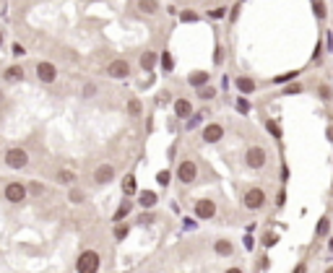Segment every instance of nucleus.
Returning <instances> with one entry per match:
<instances>
[{
    "label": "nucleus",
    "mask_w": 333,
    "mask_h": 273,
    "mask_svg": "<svg viewBox=\"0 0 333 273\" xmlns=\"http://www.w3.org/2000/svg\"><path fill=\"white\" fill-rule=\"evenodd\" d=\"M102 266V258L97 250H84L81 255L76 258V273H97Z\"/></svg>",
    "instance_id": "1"
},
{
    "label": "nucleus",
    "mask_w": 333,
    "mask_h": 273,
    "mask_svg": "<svg viewBox=\"0 0 333 273\" xmlns=\"http://www.w3.org/2000/svg\"><path fill=\"white\" fill-rule=\"evenodd\" d=\"M3 162L10 169H24L29 164V154H26V149H21V146H10V149L5 151V156H3Z\"/></svg>",
    "instance_id": "2"
},
{
    "label": "nucleus",
    "mask_w": 333,
    "mask_h": 273,
    "mask_svg": "<svg viewBox=\"0 0 333 273\" xmlns=\"http://www.w3.org/2000/svg\"><path fill=\"white\" fill-rule=\"evenodd\" d=\"M26 195H29V192H26V185H24V182H8V185L3 187V198L8 200V203H16V206H18V203H24L26 200Z\"/></svg>",
    "instance_id": "3"
},
{
    "label": "nucleus",
    "mask_w": 333,
    "mask_h": 273,
    "mask_svg": "<svg viewBox=\"0 0 333 273\" xmlns=\"http://www.w3.org/2000/svg\"><path fill=\"white\" fill-rule=\"evenodd\" d=\"M266 162H268V154H266V149H260V146H250L245 151V164L250 169H263Z\"/></svg>",
    "instance_id": "4"
},
{
    "label": "nucleus",
    "mask_w": 333,
    "mask_h": 273,
    "mask_svg": "<svg viewBox=\"0 0 333 273\" xmlns=\"http://www.w3.org/2000/svg\"><path fill=\"white\" fill-rule=\"evenodd\" d=\"M107 76L110 78H117V81H122V78L130 76V63L125 58H114L110 65H107Z\"/></svg>",
    "instance_id": "5"
},
{
    "label": "nucleus",
    "mask_w": 333,
    "mask_h": 273,
    "mask_svg": "<svg viewBox=\"0 0 333 273\" xmlns=\"http://www.w3.org/2000/svg\"><path fill=\"white\" fill-rule=\"evenodd\" d=\"M195 177H198V167H195V162H190V159L180 162V167H177V180L185 182V185H190V182H195Z\"/></svg>",
    "instance_id": "6"
},
{
    "label": "nucleus",
    "mask_w": 333,
    "mask_h": 273,
    "mask_svg": "<svg viewBox=\"0 0 333 273\" xmlns=\"http://www.w3.org/2000/svg\"><path fill=\"white\" fill-rule=\"evenodd\" d=\"M245 206H247L250 211L263 208V206H266V192H263L260 187H250V190L245 192Z\"/></svg>",
    "instance_id": "7"
},
{
    "label": "nucleus",
    "mask_w": 333,
    "mask_h": 273,
    "mask_svg": "<svg viewBox=\"0 0 333 273\" xmlns=\"http://www.w3.org/2000/svg\"><path fill=\"white\" fill-rule=\"evenodd\" d=\"M37 78H39L42 84H55V78H57V68H55L50 60L37 63Z\"/></svg>",
    "instance_id": "8"
},
{
    "label": "nucleus",
    "mask_w": 333,
    "mask_h": 273,
    "mask_svg": "<svg viewBox=\"0 0 333 273\" xmlns=\"http://www.w3.org/2000/svg\"><path fill=\"white\" fill-rule=\"evenodd\" d=\"M224 138V125H219V122H209L203 128V141L206 143H219Z\"/></svg>",
    "instance_id": "9"
},
{
    "label": "nucleus",
    "mask_w": 333,
    "mask_h": 273,
    "mask_svg": "<svg viewBox=\"0 0 333 273\" xmlns=\"http://www.w3.org/2000/svg\"><path fill=\"white\" fill-rule=\"evenodd\" d=\"M195 216H198V219H214V216H216V203L209 200V198L198 200V203H195Z\"/></svg>",
    "instance_id": "10"
},
{
    "label": "nucleus",
    "mask_w": 333,
    "mask_h": 273,
    "mask_svg": "<svg viewBox=\"0 0 333 273\" xmlns=\"http://www.w3.org/2000/svg\"><path fill=\"white\" fill-rule=\"evenodd\" d=\"M114 180V167L112 164H99L94 169V182L97 185H107V182Z\"/></svg>",
    "instance_id": "11"
},
{
    "label": "nucleus",
    "mask_w": 333,
    "mask_h": 273,
    "mask_svg": "<svg viewBox=\"0 0 333 273\" xmlns=\"http://www.w3.org/2000/svg\"><path fill=\"white\" fill-rule=\"evenodd\" d=\"M175 115L180 120H190L193 117V104H190L188 96H177L175 99Z\"/></svg>",
    "instance_id": "12"
},
{
    "label": "nucleus",
    "mask_w": 333,
    "mask_h": 273,
    "mask_svg": "<svg viewBox=\"0 0 333 273\" xmlns=\"http://www.w3.org/2000/svg\"><path fill=\"white\" fill-rule=\"evenodd\" d=\"M234 86H237V91L242 96H247V94H252V91H255V81H252L250 76H237L234 78Z\"/></svg>",
    "instance_id": "13"
},
{
    "label": "nucleus",
    "mask_w": 333,
    "mask_h": 273,
    "mask_svg": "<svg viewBox=\"0 0 333 273\" xmlns=\"http://www.w3.org/2000/svg\"><path fill=\"white\" fill-rule=\"evenodd\" d=\"M3 78L8 84H18V81H24V68L21 65H8L5 71H3Z\"/></svg>",
    "instance_id": "14"
},
{
    "label": "nucleus",
    "mask_w": 333,
    "mask_h": 273,
    "mask_svg": "<svg viewBox=\"0 0 333 273\" xmlns=\"http://www.w3.org/2000/svg\"><path fill=\"white\" fill-rule=\"evenodd\" d=\"M209 71H193L190 76H188V84L190 86H195V89H203V86H209Z\"/></svg>",
    "instance_id": "15"
},
{
    "label": "nucleus",
    "mask_w": 333,
    "mask_h": 273,
    "mask_svg": "<svg viewBox=\"0 0 333 273\" xmlns=\"http://www.w3.org/2000/svg\"><path fill=\"white\" fill-rule=\"evenodd\" d=\"M156 200H159V198H156L154 190H141V192H138V206H141V208H154Z\"/></svg>",
    "instance_id": "16"
},
{
    "label": "nucleus",
    "mask_w": 333,
    "mask_h": 273,
    "mask_svg": "<svg viewBox=\"0 0 333 273\" xmlns=\"http://www.w3.org/2000/svg\"><path fill=\"white\" fill-rule=\"evenodd\" d=\"M159 63V55L156 52H151V50H146L143 55H141V60H138V65L143 68V71H151V68Z\"/></svg>",
    "instance_id": "17"
},
{
    "label": "nucleus",
    "mask_w": 333,
    "mask_h": 273,
    "mask_svg": "<svg viewBox=\"0 0 333 273\" xmlns=\"http://www.w3.org/2000/svg\"><path fill=\"white\" fill-rule=\"evenodd\" d=\"M138 10L146 13V16L159 13V0H138Z\"/></svg>",
    "instance_id": "18"
},
{
    "label": "nucleus",
    "mask_w": 333,
    "mask_h": 273,
    "mask_svg": "<svg viewBox=\"0 0 333 273\" xmlns=\"http://www.w3.org/2000/svg\"><path fill=\"white\" fill-rule=\"evenodd\" d=\"M214 250H216V255H232L234 253V247H232V242H229V240H216L214 242Z\"/></svg>",
    "instance_id": "19"
},
{
    "label": "nucleus",
    "mask_w": 333,
    "mask_h": 273,
    "mask_svg": "<svg viewBox=\"0 0 333 273\" xmlns=\"http://www.w3.org/2000/svg\"><path fill=\"white\" fill-rule=\"evenodd\" d=\"M130 211H133V203H130L128 198H125V200L120 203V208H117V211H114V216H112V219H114V221H117V224H120V221L125 219V216H128V213H130Z\"/></svg>",
    "instance_id": "20"
},
{
    "label": "nucleus",
    "mask_w": 333,
    "mask_h": 273,
    "mask_svg": "<svg viewBox=\"0 0 333 273\" xmlns=\"http://www.w3.org/2000/svg\"><path fill=\"white\" fill-rule=\"evenodd\" d=\"M125 109H128V115H130V117H141L143 101H141V99H128V107H125Z\"/></svg>",
    "instance_id": "21"
},
{
    "label": "nucleus",
    "mask_w": 333,
    "mask_h": 273,
    "mask_svg": "<svg viewBox=\"0 0 333 273\" xmlns=\"http://www.w3.org/2000/svg\"><path fill=\"white\" fill-rule=\"evenodd\" d=\"M159 63H162L164 73H172V71H175V58H172V52H169V50L159 55Z\"/></svg>",
    "instance_id": "22"
},
{
    "label": "nucleus",
    "mask_w": 333,
    "mask_h": 273,
    "mask_svg": "<svg viewBox=\"0 0 333 273\" xmlns=\"http://www.w3.org/2000/svg\"><path fill=\"white\" fill-rule=\"evenodd\" d=\"M57 182H60V185H76V172L60 169V172H57Z\"/></svg>",
    "instance_id": "23"
},
{
    "label": "nucleus",
    "mask_w": 333,
    "mask_h": 273,
    "mask_svg": "<svg viewBox=\"0 0 333 273\" xmlns=\"http://www.w3.org/2000/svg\"><path fill=\"white\" fill-rule=\"evenodd\" d=\"M135 187H138V185H135V177H133V175H125V180H122V192H125V198H130L133 192H135Z\"/></svg>",
    "instance_id": "24"
},
{
    "label": "nucleus",
    "mask_w": 333,
    "mask_h": 273,
    "mask_svg": "<svg viewBox=\"0 0 333 273\" xmlns=\"http://www.w3.org/2000/svg\"><path fill=\"white\" fill-rule=\"evenodd\" d=\"M26 192H29V195H34V198H39V195H44V185H42V182H29Z\"/></svg>",
    "instance_id": "25"
},
{
    "label": "nucleus",
    "mask_w": 333,
    "mask_h": 273,
    "mask_svg": "<svg viewBox=\"0 0 333 273\" xmlns=\"http://www.w3.org/2000/svg\"><path fill=\"white\" fill-rule=\"evenodd\" d=\"M130 232V226L128 224H114V240H125Z\"/></svg>",
    "instance_id": "26"
},
{
    "label": "nucleus",
    "mask_w": 333,
    "mask_h": 273,
    "mask_svg": "<svg viewBox=\"0 0 333 273\" xmlns=\"http://www.w3.org/2000/svg\"><path fill=\"white\" fill-rule=\"evenodd\" d=\"M300 76V71H292V73H281V76H276V78H271L273 84H289L292 78H297Z\"/></svg>",
    "instance_id": "27"
},
{
    "label": "nucleus",
    "mask_w": 333,
    "mask_h": 273,
    "mask_svg": "<svg viewBox=\"0 0 333 273\" xmlns=\"http://www.w3.org/2000/svg\"><path fill=\"white\" fill-rule=\"evenodd\" d=\"M84 190H78V187H71V192H68V200L71 203H84Z\"/></svg>",
    "instance_id": "28"
},
{
    "label": "nucleus",
    "mask_w": 333,
    "mask_h": 273,
    "mask_svg": "<svg viewBox=\"0 0 333 273\" xmlns=\"http://www.w3.org/2000/svg\"><path fill=\"white\" fill-rule=\"evenodd\" d=\"M328 229H331V219H328V216H323V219L318 221V237H326Z\"/></svg>",
    "instance_id": "29"
},
{
    "label": "nucleus",
    "mask_w": 333,
    "mask_h": 273,
    "mask_svg": "<svg viewBox=\"0 0 333 273\" xmlns=\"http://www.w3.org/2000/svg\"><path fill=\"white\" fill-rule=\"evenodd\" d=\"M169 180H172V172H169V169H162V172H156V182H159L162 187L169 185Z\"/></svg>",
    "instance_id": "30"
},
{
    "label": "nucleus",
    "mask_w": 333,
    "mask_h": 273,
    "mask_svg": "<svg viewBox=\"0 0 333 273\" xmlns=\"http://www.w3.org/2000/svg\"><path fill=\"white\" fill-rule=\"evenodd\" d=\"M313 8H315V18L323 21V18H326V5H323V0H313Z\"/></svg>",
    "instance_id": "31"
},
{
    "label": "nucleus",
    "mask_w": 333,
    "mask_h": 273,
    "mask_svg": "<svg viewBox=\"0 0 333 273\" xmlns=\"http://www.w3.org/2000/svg\"><path fill=\"white\" fill-rule=\"evenodd\" d=\"M198 18H201V16L195 13V10H182V13H180V21H185V24H195Z\"/></svg>",
    "instance_id": "32"
},
{
    "label": "nucleus",
    "mask_w": 333,
    "mask_h": 273,
    "mask_svg": "<svg viewBox=\"0 0 333 273\" xmlns=\"http://www.w3.org/2000/svg\"><path fill=\"white\" fill-rule=\"evenodd\" d=\"M198 96L209 101V99H214V96H216V89H214V86H203V89H198Z\"/></svg>",
    "instance_id": "33"
},
{
    "label": "nucleus",
    "mask_w": 333,
    "mask_h": 273,
    "mask_svg": "<svg viewBox=\"0 0 333 273\" xmlns=\"http://www.w3.org/2000/svg\"><path fill=\"white\" fill-rule=\"evenodd\" d=\"M237 112H239V115H250V101L245 96L237 99Z\"/></svg>",
    "instance_id": "34"
},
{
    "label": "nucleus",
    "mask_w": 333,
    "mask_h": 273,
    "mask_svg": "<svg viewBox=\"0 0 333 273\" xmlns=\"http://www.w3.org/2000/svg\"><path fill=\"white\" fill-rule=\"evenodd\" d=\"M266 128H268V133L273 135V138H281V128H279V122H276V120H268V122H266Z\"/></svg>",
    "instance_id": "35"
},
{
    "label": "nucleus",
    "mask_w": 333,
    "mask_h": 273,
    "mask_svg": "<svg viewBox=\"0 0 333 273\" xmlns=\"http://www.w3.org/2000/svg\"><path fill=\"white\" fill-rule=\"evenodd\" d=\"M203 122V112H195V115L188 120V130H193V128H198V125Z\"/></svg>",
    "instance_id": "36"
},
{
    "label": "nucleus",
    "mask_w": 333,
    "mask_h": 273,
    "mask_svg": "<svg viewBox=\"0 0 333 273\" xmlns=\"http://www.w3.org/2000/svg\"><path fill=\"white\" fill-rule=\"evenodd\" d=\"M276 242H279V237H276V234H271V232H268V234H263V247H273Z\"/></svg>",
    "instance_id": "37"
},
{
    "label": "nucleus",
    "mask_w": 333,
    "mask_h": 273,
    "mask_svg": "<svg viewBox=\"0 0 333 273\" xmlns=\"http://www.w3.org/2000/svg\"><path fill=\"white\" fill-rule=\"evenodd\" d=\"M226 16V10L224 8H216V10H209V18H214V21H219V18H224Z\"/></svg>",
    "instance_id": "38"
},
{
    "label": "nucleus",
    "mask_w": 333,
    "mask_h": 273,
    "mask_svg": "<svg viewBox=\"0 0 333 273\" xmlns=\"http://www.w3.org/2000/svg\"><path fill=\"white\" fill-rule=\"evenodd\" d=\"M318 94H320V99H326V101H328V99L333 96V94H331V86H326V84H323V86L318 89Z\"/></svg>",
    "instance_id": "39"
},
{
    "label": "nucleus",
    "mask_w": 333,
    "mask_h": 273,
    "mask_svg": "<svg viewBox=\"0 0 333 273\" xmlns=\"http://www.w3.org/2000/svg\"><path fill=\"white\" fill-rule=\"evenodd\" d=\"M214 63H216V65H222V63H224V47H216V52H214Z\"/></svg>",
    "instance_id": "40"
},
{
    "label": "nucleus",
    "mask_w": 333,
    "mask_h": 273,
    "mask_svg": "<svg viewBox=\"0 0 333 273\" xmlns=\"http://www.w3.org/2000/svg\"><path fill=\"white\" fill-rule=\"evenodd\" d=\"M138 224H141V226H148V224H154V213H143L141 219H138Z\"/></svg>",
    "instance_id": "41"
},
{
    "label": "nucleus",
    "mask_w": 333,
    "mask_h": 273,
    "mask_svg": "<svg viewBox=\"0 0 333 273\" xmlns=\"http://www.w3.org/2000/svg\"><path fill=\"white\" fill-rule=\"evenodd\" d=\"M94 94H97V86H94V84H86V86H84V96L89 99V96H94Z\"/></svg>",
    "instance_id": "42"
},
{
    "label": "nucleus",
    "mask_w": 333,
    "mask_h": 273,
    "mask_svg": "<svg viewBox=\"0 0 333 273\" xmlns=\"http://www.w3.org/2000/svg\"><path fill=\"white\" fill-rule=\"evenodd\" d=\"M159 101L167 104V101H172V94H169V91H162V94H159Z\"/></svg>",
    "instance_id": "43"
},
{
    "label": "nucleus",
    "mask_w": 333,
    "mask_h": 273,
    "mask_svg": "<svg viewBox=\"0 0 333 273\" xmlns=\"http://www.w3.org/2000/svg\"><path fill=\"white\" fill-rule=\"evenodd\" d=\"M300 91H302V86H300V84H294V86L286 89V94H300Z\"/></svg>",
    "instance_id": "44"
},
{
    "label": "nucleus",
    "mask_w": 333,
    "mask_h": 273,
    "mask_svg": "<svg viewBox=\"0 0 333 273\" xmlns=\"http://www.w3.org/2000/svg\"><path fill=\"white\" fill-rule=\"evenodd\" d=\"M252 247H255V240L247 234V237H245V250H252Z\"/></svg>",
    "instance_id": "45"
},
{
    "label": "nucleus",
    "mask_w": 333,
    "mask_h": 273,
    "mask_svg": "<svg viewBox=\"0 0 333 273\" xmlns=\"http://www.w3.org/2000/svg\"><path fill=\"white\" fill-rule=\"evenodd\" d=\"M182 224H185V229H195V221H193V219H185Z\"/></svg>",
    "instance_id": "46"
},
{
    "label": "nucleus",
    "mask_w": 333,
    "mask_h": 273,
    "mask_svg": "<svg viewBox=\"0 0 333 273\" xmlns=\"http://www.w3.org/2000/svg\"><path fill=\"white\" fill-rule=\"evenodd\" d=\"M260 268H263V271L271 268V260H268V258H263V260H260Z\"/></svg>",
    "instance_id": "47"
},
{
    "label": "nucleus",
    "mask_w": 333,
    "mask_h": 273,
    "mask_svg": "<svg viewBox=\"0 0 333 273\" xmlns=\"http://www.w3.org/2000/svg\"><path fill=\"white\" fill-rule=\"evenodd\" d=\"M294 273H307V266H305V263H300V266L294 268Z\"/></svg>",
    "instance_id": "48"
},
{
    "label": "nucleus",
    "mask_w": 333,
    "mask_h": 273,
    "mask_svg": "<svg viewBox=\"0 0 333 273\" xmlns=\"http://www.w3.org/2000/svg\"><path fill=\"white\" fill-rule=\"evenodd\" d=\"M226 273H242V271H239V268H229Z\"/></svg>",
    "instance_id": "49"
},
{
    "label": "nucleus",
    "mask_w": 333,
    "mask_h": 273,
    "mask_svg": "<svg viewBox=\"0 0 333 273\" xmlns=\"http://www.w3.org/2000/svg\"><path fill=\"white\" fill-rule=\"evenodd\" d=\"M323 273H333V266H328V268H326V271H323Z\"/></svg>",
    "instance_id": "50"
},
{
    "label": "nucleus",
    "mask_w": 333,
    "mask_h": 273,
    "mask_svg": "<svg viewBox=\"0 0 333 273\" xmlns=\"http://www.w3.org/2000/svg\"><path fill=\"white\" fill-rule=\"evenodd\" d=\"M0 44H3V34H0Z\"/></svg>",
    "instance_id": "51"
},
{
    "label": "nucleus",
    "mask_w": 333,
    "mask_h": 273,
    "mask_svg": "<svg viewBox=\"0 0 333 273\" xmlns=\"http://www.w3.org/2000/svg\"><path fill=\"white\" fill-rule=\"evenodd\" d=\"M331 250H333V240H331Z\"/></svg>",
    "instance_id": "52"
}]
</instances>
